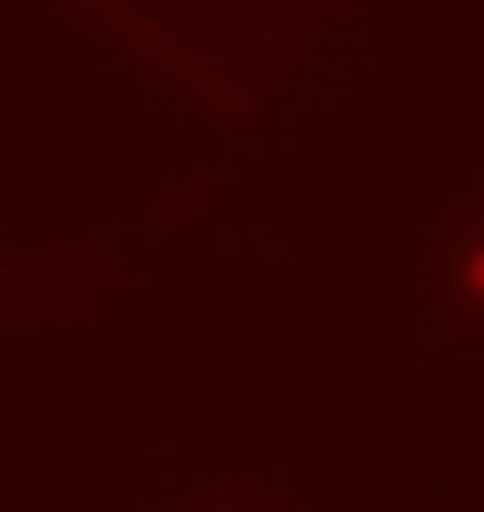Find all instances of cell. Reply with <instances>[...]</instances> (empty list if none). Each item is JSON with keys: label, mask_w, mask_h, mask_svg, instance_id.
<instances>
[{"label": "cell", "mask_w": 484, "mask_h": 512, "mask_svg": "<svg viewBox=\"0 0 484 512\" xmlns=\"http://www.w3.org/2000/svg\"><path fill=\"white\" fill-rule=\"evenodd\" d=\"M433 306L484 329V198L433 240Z\"/></svg>", "instance_id": "cell-1"}]
</instances>
